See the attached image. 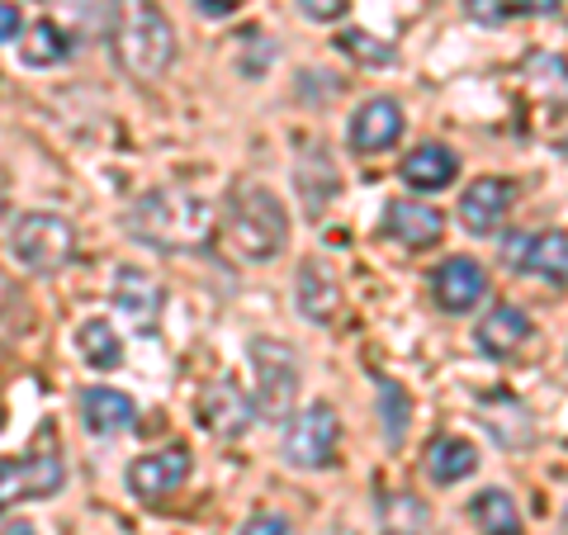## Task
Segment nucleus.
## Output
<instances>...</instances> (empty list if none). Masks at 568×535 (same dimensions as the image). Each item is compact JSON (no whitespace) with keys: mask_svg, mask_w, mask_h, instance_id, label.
<instances>
[{"mask_svg":"<svg viewBox=\"0 0 568 535\" xmlns=\"http://www.w3.org/2000/svg\"><path fill=\"white\" fill-rule=\"evenodd\" d=\"M10 256L33 275H58L77 256V233L58 213H20L10 228Z\"/></svg>","mask_w":568,"mask_h":535,"instance_id":"nucleus-4","label":"nucleus"},{"mask_svg":"<svg viewBox=\"0 0 568 535\" xmlns=\"http://www.w3.org/2000/svg\"><path fill=\"white\" fill-rule=\"evenodd\" d=\"M336 441H342L336 413L327 403H313L290 422V432H284V460H290L294 470H323V465H332Z\"/></svg>","mask_w":568,"mask_h":535,"instance_id":"nucleus-6","label":"nucleus"},{"mask_svg":"<svg viewBox=\"0 0 568 535\" xmlns=\"http://www.w3.org/2000/svg\"><path fill=\"white\" fill-rule=\"evenodd\" d=\"M465 10L478 24H507L521 14H555L559 0H465Z\"/></svg>","mask_w":568,"mask_h":535,"instance_id":"nucleus-25","label":"nucleus"},{"mask_svg":"<svg viewBox=\"0 0 568 535\" xmlns=\"http://www.w3.org/2000/svg\"><path fill=\"white\" fill-rule=\"evenodd\" d=\"M252 417H256V403L246 398L233 380H213L200 394V426L213 432V436L233 441V436H242L246 426H252Z\"/></svg>","mask_w":568,"mask_h":535,"instance_id":"nucleus-8","label":"nucleus"},{"mask_svg":"<svg viewBox=\"0 0 568 535\" xmlns=\"http://www.w3.org/2000/svg\"><path fill=\"white\" fill-rule=\"evenodd\" d=\"M530 336V317L521 309H493L484 323H478V351L493 355V361H507V355H517Z\"/></svg>","mask_w":568,"mask_h":535,"instance_id":"nucleus-17","label":"nucleus"},{"mask_svg":"<svg viewBox=\"0 0 568 535\" xmlns=\"http://www.w3.org/2000/svg\"><path fill=\"white\" fill-rule=\"evenodd\" d=\"M342 48L351 52V58H365V62H388V58H394L388 48H375L369 33H342Z\"/></svg>","mask_w":568,"mask_h":535,"instance_id":"nucleus-28","label":"nucleus"},{"mask_svg":"<svg viewBox=\"0 0 568 535\" xmlns=\"http://www.w3.org/2000/svg\"><path fill=\"white\" fill-rule=\"evenodd\" d=\"M133 417H138V407L119 388H85L81 394V422L91 436H114L123 426H133Z\"/></svg>","mask_w":568,"mask_h":535,"instance_id":"nucleus-15","label":"nucleus"},{"mask_svg":"<svg viewBox=\"0 0 568 535\" xmlns=\"http://www.w3.org/2000/svg\"><path fill=\"white\" fill-rule=\"evenodd\" d=\"M110 43L123 71L156 81L175 62V33L156 0H110Z\"/></svg>","mask_w":568,"mask_h":535,"instance_id":"nucleus-2","label":"nucleus"},{"mask_svg":"<svg viewBox=\"0 0 568 535\" xmlns=\"http://www.w3.org/2000/svg\"><path fill=\"white\" fill-rule=\"evenodd\" d=\"M478 465L474 445L459 441V436H436L426 445V474L436 478V484H459V478H469Z\"/></svg>","mask_w":568,"mask_h":535,"instance_id":"nucleus-21","label":"nucleus"},{"mask_svg":"<svg viewBox=\"0 0 568 535\" xmlns=\"http://www.w3.org/2000/svg\"><path fill=\"white\" fill-rule=\"evenodd\" d=\"M403 133V110H398V100H388V95H375V100H365L361 110H355L351 119V148L355 152H379V148H394Z\"/></svg>","mask_w":568,"mask_h":535,"instance_id":"nucleus-13","label":"nucleus"},{"mask_svg":"<svg viewBox=\"0 0 568 535\" xmlns=\"http://www.w3.org/2000/svg\"><path fill=\"white\" fill-rule=\"evenodd\" d=\"M455 175H459V157L440 148V142H426V148L403 157V181L413 190H446Z\"/></svg>","mask_w":568,"mask_h":535,"instance_id":"nucleus-18","label":"nucleus"},{"mask_svg":"<svg viewBox=\"0 0 568 535\" xmlns=\"http://www.w3.org/2000/svg\"><path fill=\"white\" fill-rule=\"evenodd\" d=\"M336 309H342V290H336V280L317 261L298 265V313H304L308 323H332Z\"/></svg>","mask_w":568,"mask_h":535,"instance_id":"nucleus-19","label":"nucleus"},{"mask_svg":"<svg viewBox=\"0 0 568 535\" xmlns=\"http://www.w3.org/2000/svg\"><path fill=\"white\" fill-rule=\"evenodd\" d=\"M298 6H304L308 20H342L351 0H298Z\"/></svg>","mask_w":568,"mask_h":535,"instance_id":"nucleus-30","label":"nucleus"},{"mask_svg":"<svg viewBox=\"0 0 568 535\" xmlns=\"http://www.w3.org/2000/svg\"><path fill=\"white\" fill-rule=\"evenodd\" d=\"M223 233L246 261H271L284 242H290V213H284L280 194L265 185H233L223 204Z\"/></svg>","mask_w":568,"mask_h":535,"instance_id":"nucleus-3","label":"nucleus"},{"mask_svg":"<svg viewBox=\"0 0 568 535\" xmlns=\"http://www.w3.org/2000/svg\"><path fill=\"white\" fill-rule=\"evenodd\" d=\"M0 535H39V531H33L29 522H10V526H0Z\"/></svg>","mask_w":568,"mask_h":535,"instance_id":"nucleus-33","label":"nucleus"},{"mask_svg":"<svg viewBox=\"0 0 568 535\" xmlns=\"http://www.w3.org/2000/svg\"><path fill=\"white\" fill-rule=\"evenodd\" d=\"M77 346H81V361L91 365V370H119V365H123L119 332L104 323V317H91V323H81Z\"/></svg>","mask_w":568,"mask_h":535,"instance_id":"nucleus-23","label":"nucleus"},{"mask_svg":"<svg viewBox=\"0 0 568 535\" xmlns=\"http://www.w3.org/2000/svg\"><path fill=\"white\" fill-rule=\"evenodd\" d=\"M162 303H166L162 280H152L148 271L123 265V271L114 275V309L129 317L138 332H152L156 323H162Z\"/></svg>","mask_w":568,"mask_h":535,"instance_id":"nucleus-9","label":"nucleus"},{"mask_svg":"<svg viewBox=\"0 0 568 535\" xmlns=\"http://www.w3.org/2000/svg\"><path fill=\"white\" fill-rule=\"evenodd\" d=\"M469 516H474V526L484 535H521V516H517V507H511V497L503 488L478 493Z\"/></svg>","mask_w":568,"mask_h":535,"instance_id":"nucleus-24","label":"nucleus"},{"mask_svg":"<svg viewBox=\"0 0 568 535\" xmlns=\"http://www.w3.org/2000/svg\"><path fill=\"white\" fill-rule=\"evenodd\" d=\"M62 455L58 451H39V455H20V460H0V507L10 503H39L62 488Z\"/></svg>","mask_w":568,"mask_h":535,"instance_id":"nucleus-7","label":"nucleus"},{"mask_svg":"<svg viewBox=\"0 0 568 535\" xmlns=\"http://www.w3.org/2000/svg\"><path fill=\"white\" fill-rule=\"evenodd\" d=\"M379 413H384V441L398 445L407 436V417H413V403L398 384H379Z\"/></svg>","mask_w":568,"mask_h":535,"instance_id":"nucleus-27","label":"nucleus"},{"mask_svg":"<svg viewBox=\"0 0 568 535\" xmlns=\"http://www.w3.org/2000/svg\"><path fill=\"white\" fill-rule=\"evenodd\" d=\"M14 33H20V10H14V6H6V0H0V43H10Z\"/></svg>","mask_w":568,"mask_h":535,"instance_id":"nucleus-31","label":"nucleus"},{"mask_svg":"<svg viewBox=\"0 0 568 535\" xmlns=\"http://www.w3.org/2000/svg\"><path fill=\"white\" fill-rule=\"evenodd\" d=\"M185 478H190V451L175 445V451H156V455L133 460L129 488L142 497V503H162V497H171Z\"/></svg>","mask_w":568,"mask_h":535,"instance_id":"nucleus-11","label":"nucleus"},{"mask_svg":"<svg viewBox=\"0 0 568 535\" xmlns=\"http://www.w3.org/2000/svg\"><path fill=\"white\" fill-rule=\"evenodd\" d=\"M336 190H342V175H336V166L327 162V152L313 148L304 162H298V194H304V209L317 219V213L336 200Z\"/></svg>","mask_w":568,"mask_h":535,"instance_id":"nucleus-20","label":"nucleus"},{"mask_svg":"<svg viewBox=\"0 0 568 535\" xmlns=\"http://www.w3.org/2000/svg\"><path fill=\"white\" fill-rule=\"evenodd\" d=\"M379 535H432V512L413 493H388L379 503Z\"/></svg>","mask_w":568,"mask_h":535,"instance_id":"nucleus-22","label":"nucleus"},{"mask_svg":"<svg viewBox=\"0 0 568 535\" xmlns=\"http://www.w3.org/2000/svg\"><path fill=\"white\" fill-rule=\"evenodd\" d=\"M252 380H256V413L261 417H284L298 394V355L290 346L256 336L252 342Z\"/></svg>","mask_w":568,"mask_h":535,"instance_id":"nucleus-5","label":"nucleus"},{"mask_svg":"<svg viewBox=\"0 0 568 535\" xmlns=\"http://www.w3.org/2000/svg\"><path fill=\"white\" fill-rule=\"evenodd\" d=\"M511 181H503V175H484V181H474L469 194L459 200V219H465V228L474 238H488L497 233V223L507 219V209H511Z\"/></svg>","mask_w":568,"mask_h":535,"instance_id":"nucleus-14","label":"nucleus"},{"mask_svg":"<svg viewBox=\"0 0 568 535\" xmlns=\"http://www.w3.org/2000/svg\"><path fill=\"white\" fill-rule=\"evenodd\" d=\"M67 52H71L67 29H58L52 20L29 29V43H24V62L29 67H58V62H67Z\"/></svg>","mask_w":568,"mask_h":535,"instance_id":"nucleus-26","label":"nucleus"},{"mask_svg":"<svg viewBox=\"0 0 568 535\" xmlns=\"http://www.w3.org/2000/svg\"><path fill=\"white\" fill-rule=\"evenodd\" d=\"M237 535H290V522L284 516H275V512H261V516H252Z\"/></svg>","mask_w":568,"mask_h":535,"instance_id":"nucleus-29","label":"nucleus"},{"mask_svg":"<svg viewBox=\"0 0 568 535\" xmlns=\"http://www.w3.org/2000/svg\"><path fill=\"white\" fill-rule=\"evenodd\" d=\"M507 265H521V271L540 275L549 284H568V233H540V238H511L503 246Z\"/></svg>","mask_w":568,"mask_h":535,"instance_id":"nucleus-10","label":"nucleus"},{"mask_svg":"<svg viewBox=\"0 0 568 535\" xmlns=\"http://www.w3.org/2000/svg\"><path fill=\"white\" fill-rule=\"evenodd\" d=\"M432 290H436V303H440L446 313H469L474 303L488 294V271H484L478 261H469V256H450V261L436 271Z\"/></svg>","mask_w":568,"mask_h":535,"instance_id":"nucleus-12","label":"nucleus"},{"mask_svg":"<svg viewBox=\"0 0 568 535\" xmlns=\"http://www.w3.org/2000/svg\"><path fill=\"white\" fill-rule=\"evenodd\" d=\"M237 6H246V0H200V10L209 14V20H227Z\"/></svg>","mask_w":568,"mask_h":535,"instance_id":"nucleus-32","label":"nucleus"},{"mask_svg":"<svg viewBox=\"0 0 568 535\" xmlns=\"http://www.w3.org/2000/svg\"><path fill=\"white\" fill-rule=\"evenodd\" d=\"M384 233L398 238L403 246H432L440 233H446V219L440 209H426V204H388L384 209Z\"/></svg>","mask_w":568,"mask_h":535,"instance_id":"nucleus-16","label":"nucleus"},{"mask_svg":"<svg viewBox=\"0 0 568 535\" xmlns=\"http://www.w3.org/2000/svg\"><path fill=\"white\" fill-rule=\"evenodd\" d=\"M129 233L156 252H194L213 233V209L190 190H152L129 209Z\"/></svg>","mask_w":568,"mask_h":535,"instance_id":"nucleus-1","label":"nucleus"}]
</instances>
